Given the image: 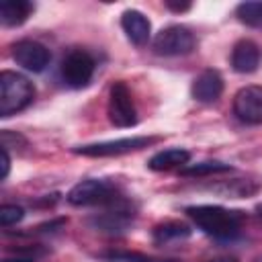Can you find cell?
I'll use <instances>...</instances> for the list:
<instances>
[{"label":"cell","instance_id":"cell-1","mask_svg":"<svg viewBox=\"0 0 262 262\" xmlns=\"http://www.w3.org/2000/svg\"><path fill=\"white\" fill-rule=\"evenodd\" d=\"M188 219L207 235L215 239H231L239 233L246 215L237 209H225L221 205H190L184 209Z\"/></svg>","mask_w":262,"mask_h":262},{"label":"cell","instance_id":"cell-2","mask_svg":"<svg viewBox=\"0 0 262 262\" xmlns=\"http://www.w3.org/2000/svg\"><path fill=\"white\" fill-rule=\"evenodd\" d=\"M68 203L74 207H108L123 201V192L117 182L106 178H86L70 188L66 194Z\"/></svg>","mask_w":262,"mask_h":262},{"label":"cell","instance_id":"cell-3","mask_svg":"<svg viewBox=\"0 0 262 262\" xmlns=\"http://www.w3.org/2000/svg\"><path fill=\"white\" fill-rule=\"evenodd\" d=\"M35 98V86L18 72L4 70L0 74V117L8 119L25 111Z\"/></svg>","mask_w":262,"mask_h":262},{"label":"cell","instance_id":"cell-4","mask_svg":"<svg viewBox=\"0 0 262 262\" xmlns=\"http://www.w3.org/2000/svg\"><path fill=\"white\" fill-rule=\"evenodd\" d=\"M196 45V39L192 31L184 25H170L164 27L151 41V49L156 55L162 57H180L192 53Z\"/></svg>","mask_w":262,"mask_h":262},{"label":"cell","instance_id":"cell-5","mask_svg":"<svg viewBox=\"0 0 262 262\" xmlns=\"http://www.w3.org/2000/svg\"><path fill=\"white\" fill-rule=\"evenodd\" d=\"M160 137H123V139H113V141H98V143H86V145H76L72 147V154L76 156H86V158H111V156H123L129 151L143 149L151 143H156Z\"/></svg>","mask_w":262,"mask_h":262},{"label":"cell","instance_id":"cell-6","mask_svg":"<svg viewBox=\"0 0 262 262\" xmlns=\"http://www.w3.org/2000/svg\"><path fill=\"white\" fill-rule=\"evenodd\" d=\"M106 113H108V121L119 129L133 127L137 123V111L133 104V96H131L129 86L123 80H117L111 84Z\"/></svg>","mask_w":262,"mask_h":262},{"label":"cell","instance_id":"cell-7","mask_svg":"<svg viewBox=\"0 0 262 262\" xmlns=\"http://www.w3.org/2000/svg\"><path fill=\"white\" fill-rule=\"evenodd\" d=\"M135 209L123 199L115 205H108L102 213H94L92 217H88V225L96 231H102V233H123L131 227L133 219H135Z\"/></svg>","mask_w":262,"mask_h":262},{"label":"cell","instance_id":"cell-8","mask_svg":"<svg viewBox=\"0 0 262 262\" xmlns=\"http://www.w3.org/2000/svg\"><path fill=\"white\" fill-rule=\"evenodd\" d=\"M61 78L70 88H86L94 76L96 61L84 49H72L61 59Z\"/></svg>","mask_w":262,"mask_h":262},{"label":"cell","instance_id":"cell-9","mask_svg":"<svg viewBox=\"0 0 262 262\" xmlns=\"http://www.w3.org/2000/svg\"><path fill=\"white\" fill-rule=\"evenodd\" d=\"M12 59L27 72L39 74L49 66L51 51L35 39H20L12 45Z\"/></svg>","mask_w":262,"mask_h":262},{"label":"cell","instance_id":"cell-10","mask_svg":"<svg viewBox=\"0 0 262 262\" xmlns=\"http://www.w3.org/2000/svg\"><path fill=\"white\" fill-rule=\"evenodd\" d=\"M233 115L246 125H262V86H244L233 96Z\"/></svg>","mask_w":262,"mask_h":262},{"label":"cell","instance_id":"cell-11","mask_svg":"<svg viewBox=\"0 0 262 262\" xmlns=\"http://www.w3.org/2000/svg\"><path fill=\"white\" fill-rule=\"evenodd\" d=\"M190 94L196 102H203V104H211L215 100H219V96L223 94V78L217 70L209 68V70H203L194 80H192V86H190Z\"/></svg>","mask_w":262,"mask_h":262},{"label":"cell","instance_id":"cell-12","mask_svg":"<svg viewBox=\"0 0 262 262\" xmlns=\"http://www.w3.org/2000/svg\"><path fill=\"white\" fill-rule=\"evenodd\" d=\"M262 61V47L252 39H239L231 49V68L237 74H252Z\"/></svg>","mask_w":262,"mask_h":262},{"label":"cell","instance_id":"cell-13","mask_svg":"<svg viewBox=\"0 0 262 262\" xmlns=\"http://www.w3.org/2000/svg\"><path fill=\"white\" fill-rule=\"evenodd\" d=\"M121 29L127 35V39L133 45H137V47L145 45L147 39H149V35H151V23H149V18L143 12L135 10V8H127L121 14Z\"/></svg>","mask_w":262,"mask_h":262},{"label":"cell","instance_id":"cell-14","mask_svg":"<svg viewBox=\"0 0 262 262\" xmlns=\"http://www.w3.org/2000/svg\"><path fill=\"white\" fill-rule=\"evenodd\" d=\"M190 233H192V229H190L188 223L170 219V221H162V223L154 225L151 239H154L156 246H168L172 242H180V239L190 237Z\"/></svg>","mask_w":262,"mask_h":262},{"label":"cell","instance_id":"cell-15","mask_svg":"<svg viewBox=\"0 0 262 262\" xmlns=\"http://www.w3.org/2000/svg\"><path fill=\"white\" fill-rule=\"evenodd\" d=\"M190 160V151L182 149V147H170V149H162L158 154H154L147 160V168L154 172H164V170H172V168H184Z\"/></svg>","mask_w":262,"mask_h":262},{"label":"cell","instance_id":"cell-16","mask_svg":"<svg viewBox=\"0 0 262 262\" xmlns=\"http://www.w3.org/2000/svg\"><path fill=\"white\" fill-rule=\"evenodd\" d=\"M35 4L29 0H4L0 4V23L4 27H18L31 16Z\"/></svg>","mask_w":262,"mask_h":262},{"label":"cell","instance_id":"cell-17","mask_svg":"<svg viewBox=\"0 0 262 262\" xmlns=\"http://www.w3.org/2000/svg\"><path fill=\"white\" fill-rule=\"evenodd\" d=\"M221 172H231V166L225 164V162L207 160V162H199V164H186L184 168H180V174L182 176H190V178H201V176L221 174Z\"/></svg>","mask_w":262,"mask_h":262},{"label":"cell","instance_id":"cell-18","mask_svg":"<svg viewBox=\"0 0 262 262\" xmlns=\"http://www.w3.org/2000/svg\"><path fill=\"white\" fill-rule=\"evenodd\" d=\"M235 16L242 25L262 29V2H242L235 6Z\"/></svg>","mask_w":262,"mask_h":262},{"label":"cell","instance_id":"cell-19","mask_svg":"<svg viewBox=\"0 0 262 262\" xmlns=\"http://www.w3.org/2000/svg\"><path fill=\"white\" fill-rule=\"evenodd\" d=\"M100 256L111 262H178L172 258H156V256H147L141 252H127V250H111V252H102Z\"/></svg>","mask_w":262,"mask_h":262},{"label":"cell","instance_id":"cell-20","mask_svg":"<svg viewBox=\"0 0 262 262\" xmlns=\"http://www.w3.org/2000/svg\"><path fill=\"white\" fill-rule=\"evenodd\" d=\"M47 254V248L41 244H33V246H18L16 250H12L10 254L4 256L2 262H37Z\"/></svg>","mask_w":262,"mask_h":262},{"label":"cell","instance_id":"cell-21","mask_svg":"<svg viewBox=\"0 0 262 262\" xmlns=\"http://www.w3.org/2000/svg\"><path fill=\"white\" fill-rule=\"evenodd\" d=\"M25 217V209L18 205H2L0 207V225L6 229L10 225H16L18 221H23Z\"/></svg>","mask_w":262,"mask_h":262},{"label":"cell","instance_id":"cell-22","mask_svg":"<svg viewBox=\"0 0 262 262\" xmlns=\"http://www.w3.org/2000/svg\"><path fill=\"white\" fill-rule=\"evenodd\" d=\"M0 158H2V174H0V178L6 180V176L10 172V156H8V149L6 147L0 149Z\"/></svg>","mask_w":262,"mask_h":262},{"label":"cell","instance_id":"cell-23","mask_svg":"<svg viewBox=\"0 0 262 262\" xmlns=\"http://www.w3.org/2000/svg\"><path fill=\"white\" fill-rule=\"evenodd\" d=\"M166 8L172 10V12H186V10H190V2H172V0H166Z\"/></svg>","mask_w":262,"mask_h":262},{"label":"cell","instance_id":"cell-24","mask_svg":"<svg viewBox=\"0 0 262 262\" xmlns=\"http://www.w3.org/2000/svg\"><path fill=\"white\" fill-rule=\"evenodd\" d=\"M207 262H237V258H233V256H219V258H213V260H207Z\"/></svg>","mask_w":262,"mask_h":262},{"label":"cell","instance_id":"cell-25","mask_svg":"<svg viewBox=\"0 0 262 262\" xmlns=\"http://www.w3.org/2000/svg\"><path fill=\"white\" fill-rule=\"evenodd\" d=\"M254 211H256V215H258V217L262 219V203H258V205L254 207Z\"/></svg>","mask_w":262,"mask_h":262},{"label":"cell","instance_id":"cell-26","mask_svg":"<svg viewBox=\"0 0 262 262\" xmlns=\"http://www.w3.org/2000/svg\"><path fill=\"white\" fill-rule=\"evenodd\" d=\"M256 262H262V256H258V258H256Z\"/></svg>","mask_w":262,"mask_h":262}]
</instances>
